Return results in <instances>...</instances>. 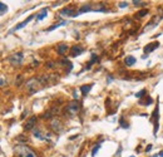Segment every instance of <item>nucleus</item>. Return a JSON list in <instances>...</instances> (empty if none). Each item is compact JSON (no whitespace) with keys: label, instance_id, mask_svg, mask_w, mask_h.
<instances>
[{"label":"nucleus","instance_id":"nucleus-16","mask_svg":"<svg viewBox=\"0 0 163 157\" xmlns=\"http://www.w3.org/2000/svg\"><path fill=\"white\" fill-rule=\"evenodd\" d=\"M6 10H8V8L5 6V4L4 3H0V14H5V12H6Z\"/></svg>","mask_w":163,"mask_h":157},{"label":"nucleus","instance_id":"nucleus-28","mask_svg":"<svg viewBox=\"0 0 163 157\" xmlns=\"http://www.w3.org/2000/svg\"><path fill=\"white\" fill-rule=\"evenodd\" d=\"M130 157H134V156H130Z\"/></svg>","mask_w":163,"mask_h":157},{"label":"nucleus","instance_id":"nucleus-15","mask_svg":"<svg viewBox=\"0 0 163 157\" xmlns=\"http://www.w3.org/2000/svg\"><path fill=\"white\" fill-rule=\"evenodd\" d=\"M124 63H126L127 66L130 67V66H133L134 63H136V58H134V57H132V55H128V57L124 59Z\"/></svg>","mask_w":163,"mask_h":157},{"label":"nucleus","instance_id":"nucleus-22","mask_svg":"<svg viewBox=\"0 0 163 157\" xmlns=\"http://www.w3.org/2000/svg\"><path fill=\"white\" fill-rule=\"evenodd\" d=\"M119 123H120V126H122L123 128H127V127H128V124L124 122V118H123V117H122V118L119 120Z\"/></svg>","mask_w":163,"mask_h":157},{"label":"nucleus","instance_id":"nucleus-1","mask_svg":"<svg viewBox=\"0 0 163 157\" xmlns=\"http://www.w3.org/2000/svg\"><path fill=\"white\" fill-rule=\"evenodd\" d=\"M44 84H45V77H43V78H32L25 83V87H26V91L30 94H34L38 91L42 89Z\"/></svg>","mask_w":163,"mask_h":157},{"label":"nucleus","instance_id":"nucleus-25","mask_svg":"<svg viewBox=\"0 0 163 157\" xmlns=\"http://www.w3.org/2000/svg\"><path fill=\"white\" fill-rule=\"evenodd\" d=\"M74 98H75V99L79 98V92H78V91H74Z\"/></svg>","mask_w":163,"mask_h":157},{"label":"nucleus","instance_id":"nucleus-10","mask_svg":"<svg viewBox=\"0 0 163 157\" xmlns=\"http://www.w3.org/2000/svg\"><path fill=\"white\" fill-rule=\"evenodd\" d=\"M60 14H62L63 16H77V13H74L70 8H65V9H63L62 12H60Z\"/></svg>","mask_w":163,"mask_h":157},{"label":"nucleus","instance_id":"nucleus-12","mask_svg":"<svg viewBox=\"0 0 163 157\" xmlns=\"http://www.w3.org/2000/svg\"><path fill=\"white\" fill-rule=\"evenodd\" d=\"M90 10H93V6H92L90 4H87V5H83L80 9H79V12L77 13V15L82 14V13H85V12H90Z\"/></svg>","mask_w":163,"mask_h":157},{"label":"nucleus","instance_id":"nucleus-26","mask_svg":"<svg viewBox=\"0 0 163 157\" xmlns=\"http://www.w3.org/2000/svg\"><path fill=\"white\" fill-rule=\"evenodd\" d=\"M0 83H2V84H0L2 87H4V86H5V79H4V77H2V80H0Z\"/></svg>","mask_w":163,"mask_h":157},{"label":"nucleus","instance_id":"nucleus-5","mask_svg":"<svg viewBox=\"0 0 163 157\" xmlns=\"http://www.w3.org/2000/svg\"><path fill=\"white\" fill-rule=\"evenodd\" d=\"M159 47V43L158 41H153V43H149V44H147L146 47H144V49H143V52H144V54H149V53H152L154 49H157Z\"/></svg>","mask_w":163,"mask_h":157},{"label":"nucleus","instance_id":"nucleus-4","mask_svg":"<svg viewBox=\"0 0 163 157\" xmlns=\"http://www.w3.org/2000/svg\"><path fill=\"white\" fill-rule=\"evenodd\" d=\"M23 62V54L22 53H14L9 57V63L13 66H20Z\"/></svg>","mask_w":163,"mask_h":157},{"label":"nucleus","instance_id":"nucleus-24","mask_svg":"<svg viewBox=\"0 0 163 157\" xmlns=\"http://www.w3.org/2000/svg\"><path fill=\"white\" fill-rule=\"evenodd\" d=\"M133 4L137 6V5H144V3L143 2H133Z\"/></svg>","mask_w":163,"mask_h":157},{"label":"nucleus","instance_id":"nucleus-19","mask_svg":"<svg viewBox=\"0 0 163 157\" xmlns=\"http://www.w3.org/2000/svg\"><path fill=\"white\" fill-rule=\"evenodd\" d=\"M148 14V10L147 9H144V10H140V12L138 13V18H143V16H146Z\"/></svg>","mask_w":163,"mask_h":157},{"label":"nucleus","instance_id":"nucleus-13","mask_svg":"<svg viewBox=\"0 0 163 157\" xmlns=\"http://www.w3.org/2000/svg\"><path fill=\"white\" fill-rule=\"evenodd\" d=\"M92 87H93V84H88V86H83V87H80V92L83 96H87V94L89 93V91L92 89Z\"/></svg>","mask_w":163,"mask_h":157},{"label":"nucleus","instance_id":"nucleus-6","mask_svg":"<svg viewBox=\"0 0 163 157\" xmlns=\"http://www.w3.org/2000/svg\"><path fill=\"white\" fill-rule=\"evenodd\" d=\"M50 127H52V130L54 132H60L62 128H63V126H62V122H60L58 118H54L52 121V123H50Z\"/></svg>","mask_w":163,"mask_h":157},{"label":"nucleus","instance_id":"nucleus-3","mask_svg":"<svg viewBox=\"0 0 163 157\" xmlns=\"http://www.w3.org/2000/svg\"><path fill=\"white\" fill-rule=\"evenodd\" d=\"M80 111V104L78 101H74V102H70L68 106H67V109L65 112L69 114V116H75V114Z\"/></svg>","mask_w":163,"mask_h":157},{"label":"nucleus","instance_id":"nucleus-20","mask_svg":"<svg viewBox=\"0 0 163 157\" xmlns=\"http://www.w3.org/2000/svg\"><path fill=\"white\" fill-rule=\"evenodd\" d=\"M144 93H146V89H142V91H139L138 93H136V97L137 98H142L144 96Z\"/></svg>","mask_w":163,"mask_h":157},{"label":"nucleus","instance_id":"nucleus-14","mask_svg":"<svg viewBox=\"0 0 163 157\" xmlns=\"http://www.w3.org/2000/svg\"><path fill=\"white\" fill-rule=\"evenodd\" d=\"M47 15H48V9L45 8V9H43L42 12H40V13L36 15V20H43L44 18H47Z\"/></svg>","mask_w":163,"mask_h":157},{"label":"nucleus","instance_id":"nucleus-21","mask_svg":"<svg viewBox=\"0 0 163 157\" xmlns=\"http://www.w3.org/2000/svg\"><path fill=\"white\" fill-rule=\"evenodd\" d=\"M99 148H100V145H99V143H98V145H97V146H95V147H94V148H93V151H92V156H95V155H97V152H98V150H99Z\"/></svg>","mask_w":163,"mask_h":157},{"label":"nucleus","instance_id":"nucleus-2","mask_svg":"<svg viewBox=\"0 0 163 157\" xmlns=\"http://www.w3.org/2000/svg\"><path fill=\"white\" fill-rule=\"evenodd\" d=\"M14 155H15V157H38L35 151L24 143H19L15 146Z\"/></svg>","mask_w":163,"mask_h":157},{"label":"nucleus","instance_id":"nucleus-18","mask_svg":"<svg viewBox=\"0 0 163 157\" xmlns=\"http://www.w3.org/2000/svg\"><path fill=\"white\" fill-rule=\"evenodd\" d=\"M97 60H98V57H97L95 54H93V55H92V60H90V62L88 63V68H90V66L93 64L94 62H97Z\"/></svg>","mask_w":163,"mask_h":157},{"label":"nucleus","instance_id":"nucleus-8","mask_svg":"<svg viewBox=\"0 0 163 157\" xmlns=\"http://www.w3.org/2000/svg\"><path fill=\"white\" fill-rule=\"evenodd\" d=\"M36 124V117H30L26 122H25V124H24V128L28 131V130H32V128H34V126Z\"/></svg>","mask_w":163,"mask_h":157},{"label":"nucleus","instance_id":"nucleus-27","mask_svg":"<svg viewBox=\"0 0 163 157\" xmlns=\"http://www.w3.org/2000/svg\"><path fill=\"white\" fill-rule=\"evenodd\" d=\"M159 156H161V157H163V150H162V151L159 152Z\"/></svg>","mask_w":163,"mask_h":157},{"label":"nucleus","instance_id":"nucleus-23","mask_svg":"<svg viewBox=\"0 0 163 157\" xmlns=\"http://www.w3.org/2000/svg\"><path fill=\"white\" fill-rule=\"evenodd\" d=\"M128 5V3H126V2H122V3H119V8H126Z\"/></svg>","mask_w":163,"mask_h":157},{"label":"nucleus","instance_id":"nucleus-17","mask_svg":"<svg viewBox=\"0 0 163 157\" xmlns=\"http://www.w3.org/2000/svg\"><path fill=\"white\" fill-rule=\"evenodd\" d=\"M64 24H65V22H62V23H59V24H55V25H53V27L48 28V30L52 31V30H54V29H57V28H59V27H62V25H64Z\"/></svg>","mask_w":163,"mask_h":157},{"label":"nucleus","instance_id":"nucleus-9","mask_svg":"<svg viewBox=\"0 0 163 157\" xmlns=\"http://www.w3.org/2000/svg\"><path fill=\"white\" fill-rule=\"evenodd\" d=\"M33 19H34V15H30V16H29V18H28L26 20H24V22H23V23H20V24H19V25H16V27H15L14 29H12V30H10V33H13V31H15V30H19V29H22V28H24V27H25L26 24H29L30 22H32V20H33Z\"/></svg>","mask_w":163,"mask_h":157},{"label":"nucleus","instance_id":"nucleus-11","mask_svg":"<svg viewBox=\"0 0 163 157\" xmlns=\"http://www.w3.org/2000/svg\"><path fill=\"white\" fill-rule=\"evenodd\" d=\"M57 50H58V53L60 55H63V54H65L67 52H68V45L67 44H59L58 48H57Z\"/></svg>","mask_w":163,"mask_h":157},{"label":"nucleus","instance_id":"nucleus-7","mask_svg":"<svg viewBox=\"0 0 163 157\" xmlns=\"http://www.w3.org/2000/svg\"><path fill=\"white\" fill-rule=\"evenodd\" d=\"M83 52H84L83 47L74 45V47H72V49H70V55H72V57H77V55H80Z\"/></svg>","mask_w":163,"mask_h":157}]
</instances>
